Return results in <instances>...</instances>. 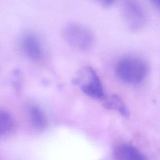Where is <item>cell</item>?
Wrapping results in <instances>:
<instances>
[{
	"label": "cell",
	"instance_id": "30bf717a",
	"mask_svg": "<svg viewBox=\"0 0 160 160\" xmlns=\"http://www.w3.org/2000/svg\"><path fill=\"white\" fill-rule=\"evenodd\" d=\"M96 3L104 8H111L115 3L116 0H94Z\"/></svg>",
	"mask_w": 160,
	"mask_h": 160
},
{
	"label": "cell",
	"instance_id": "8fae6325",
	"mask_svg": "<svg viewBox=\"0 0 160 160\" xmlns=\"http://www.w3.org/2000/svg\"><path fill=\"white\" fill-rule=\"evenodd\" d=\"M149 1L154 8L159 9V0H149Z\"/></svg>",
	"mask_w": 160,
	"mask_h": 160
},
{
	"label": "cell",
	"instance_id": "8992f818",
	"mask_svg": "<svg viewBox=\"0 0 160 160\" xmlns=\"http://www.w3.org/2000/svg\"><path fill=\"white\" fill-rule=\"evenodd\" d=\"M116 159L121 160H144L146 157L138 149L129 144H122L117 146L113 152Z\"/></svg>",
	"mask_w": 160,
	"mask_h": 160
},
{
	"label": "cell",
	"instance_id": "9c48e42d",
	"mask_svg": "<svg viewBox=\"0 0 160 160\" xmlns=\"http://www.w3.org/2000/svg\"><path fill=\"white\" fill-rule=\"evenodd\" d=\"M14 119L10 113L0 108V139L9 135L14 129Z\"/></svg>",
	"mask_w": 160,
	"mask_h": 160
},
{
	"label": "cell",
	"instance_id": "5b68a950",
	"mask_svg": "<svg viewBox=\"0 0 160 160\" xmlns=\"http://www.w3.org/2000/svg\"><path fill=\"white\" fill-rule=\"evenodd\" d=\"M21 47L29 59L38 62L44 56V48L40 38L32 32H26L21 39Z\"/></svg>",
	"mask_w": 160,
	"mask_h": 160
},
{
	"label": "cell",
	"instance_id": "3957f363",
	"mask_svg": "<svg viewBox=\"0 0 160 160\" xmlns=\"http://www.w3.org/2000/svg\"><path fill=\"white\" fill-rule=\"evenodd\" d=\"M72 83L90 98L103 100L106 97L99 76L92 67L88 66L81 70L79 75L72 79Z\"/></svg>",
	"mask_w": 160,
	"mask_h": 160
},
{
	"label": "cell",
	"instance_id": "ba28073f",
	"mask_svg": "<svg viewBox=\"0 0 160 160\" xmlns=\"http://www.w3.org/2000/svg\"><path fill=\"white\" fill-rule=\"evenodd\" d=\"M104 100V106L106 108L116 111L119 114L126 118L130 116L129 109L122 99L117 94H112L109 97H105Z\"/></svg>",
	"mask_w": 160,
	"mask_h": 160
},
{
	"label": "cell",
	"instance_id": "7a4b0ae2",
	"mask_svg": "<svg viewBox=\"0 0 160 160\" xmlns=\"http://www.w3.org/2000/svg\"><path fill=\"white\" fill-rule=\"evenodd\" d=\"M62 35L69 45L80 51L91 49L94 41V34L89 28L74 22L67 23L64 26Z\"/></svg>",
	"mask_w": 160,
	"mask_h": 160
},
{
	"label": "cell",
	"instance_id": "277c9868",
	"mask_svg": "<svg viewBox=\"0 0 160 160\" xmlns=\"http://www.w3.org/2000/svg\"><path fill=\"white\" fill-rule=\"evenodd\" d=\"M121 12L126 26L132 31L143 29L147 22V15L137 0H122Z\"/></svg>",
	"mask_w": 160,
	"mask_h": 160
},
{
	"label": "cell",
	"instance_id": "52a82bcc",
	"mask_svg": "<svg viewBox=\"0 0 160 160\" xmlns=\"http://www.w3.org/2000/svg\"><path fill=\"white\" fill-rule=\"evenodd\" d=\"M28 116L31 124L38 130H43L48 126V120L44 111L36 104L28 108Z\"/></svg>",
	"mask_w": 160,
	"mask_h": 160
},
{
	"label": "cell",
	"instance_id": "6da1fadb",
	"mask_svg": "<svg viewBox=\"0 0 160 160\" xmlns=\"http://www.w3.org/2000/svg\"><path fill=\"white\" fill-rule=\"evenodd\" d=\"M116 72L124 82L136 84L144 81L148 73V66L141 58L126 56L119 60L116 66Z\"/></svg>",
	"mask_w": 160,
	"mask_h": 160
}]
</instances>
